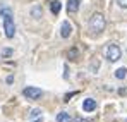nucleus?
<instances>
[{
  "mask_svg": "<svg viewBox=\"0 0 127 122\" xmlns=\"http://www.w3.org/2000/svg\"><path fill=\"white\" fill-rule=\"evenodd\" d=\"M105 26H106V21H105V16H103V14L95 12V14L91 16V19H89V29H91L93 33H101V31L105 29Z\"/></svg>",
  "mask_w": 127,
  "mask_h": 122,
  "instance_id": "obj_1",
  "label": "nucleus"
},
{
  "mask_svg": "<svg viewBox=\"0 0 127 122\" xmlns=\"http://www.w3.org/2000/svg\"><path fill=\"white\" fill-rule=\"evenodd\" d=\"M120 55H122V50L119 48V45H115V43H108L105 48V57L108 62H117L120 59Z\"/></svg>",
  "mask_w": 127,
  "mask_h": 122,
  "instance_id": "obj_2",
  "label": "nucleus"
},
{
  "mask_svg": "<svg viewBox=\"0 0 127 122\" xmlns=\"http://www.w3.org/2000/svg\"><path fill=\"white\" fill-rule=\"evenodd\" d=\"M3 31L7 38H14L16 35V24H14V17H3Z\"/></svg>",
  "mask_w": 127,
  "mask_h": 122,
  "instance_id": "obj_3",
  "label": "nucleus"
},
{
  "mask_svg": "<svg viewBox=\"0 0 127 122\" xmlns=\"http://www.w3.org/2000/svg\"><path fill=\"white\" fill-rule=\"evenodd\" d=\"M22 95L28 98V100H38V98H41L43 91L40 88H34V86H28V88H24V91H22Z\"/></svg>",
  "mask_w": 127,
  "mask_h": 122,
  "instance_id": "obj_4",
  "label": "nucleus"
},
{
  "mask_svg": "<svg viewBox=\"0 0 127 122\" xmlns=\"http://www.w3.org/2000/svg\"><path fill=\"white\" fill-rule=\"evenodd\" d=\"M70 33H72V26H70V22H69V21H64L62 26H60V36H62V38H69Z\"/></svg>",
  "mask_w": 127,
  "mask_h": 122,
  "instance_id": "obj_5",
  "label": "nucleus"
},
{
  "mask_svg": "<svg viewBox=\"0 0 127 122\" xmlns=\"http://www.w3.org/2000/svg\"><path fill=\"white\" fill-rule=\"evenodd\" d=\"M83 110H84V112H93V110H96V100L86 98L84 102H83Z\"/></svg>",
  "mask_w": 127,
  "mask_h": 122,
  "instance_id": "obj_6",
  "label": "nucleus"
},
{
  "mask_svg": "<svg viewBox=\"0 0 127 122\" xmlns=\"http://www.w3.org/2000/svg\"><path fill=\"white\" fill-rule=\"evenodd\" d=\"M79 3H81V0H69L67 2V12L69 14H76L79 10Z\"/></svg>",
  "mask_w": 127,
  "mask_h": 122,
  "instance_id": "obj_7",
  "label": "nucleus"
},
{
  "mask_svg": "<svg viewBox=\"0 0 127 122\" xmlns=\"http://www.w3.org/2000/svg\"><path fill=\"white\" fill-rule=\"evenodd\" d=\"M0 16H2V17H14V12H12V9L7 7V5H0Z\"/></svg>",
  "mask_w": 127,
  "mask_h": 122,
  "instance_id": "obj_8",
  "label": "nucleus"
},
{
  "mask_svg": "<svg viewBox=\"0 0 127 122\" xmlns=\"http://www.w3.org/2000/svg\"><path fill=\"white\" fill-rule=\"evenodd\" d=\"M31 16L34 17V19H40L43 16V9H41V5H34L33 9H31Z\"/></svg>",
  "mask_w": 127,
  "mask_h": 122,
  "instance_id": "obj_9",
  "label": "nucleus"
},
{
  "mask_svg": "<svg viewBox=\"0 0 127 122\" xmlns=\"http://www.w3.org/2000/svg\"><path fill=\"white\" fill-rule=\"evenodd\" d=\"M72 119H70V115L67 114V112H60L59 115H57V119H55V122H70Z\"/></svg>",
  "mask_w": 127,
  "mask_h": 122,
  "instance_id": "obj_10",
  "label": "nucleus"
},
{
  "mask_svg": "<svg viewBox=\"0 0 127 122\" xmlns=\"http://www.w3.org/2000/svg\"><path fill=\"white\" fill-rule=\"evenodd\" d=\"M60 7H62V3H60L59 0H53V2H52V5H50V9H52V12H53L55 16L60 12Z\"/></svg>",
  "mask_w": 127,
  "mask_h": 122,
  "instance_id": "obj_11",
  "label": "nucleus"
},
{
  "mask_svg": "<svg viewBox=\"0 0 127 122\" xmlns=\"http://www.w3.org/2000/svg\"><path fill=\"white\" fill-rule=\"evenodd\" d=\"M126 76H127V69L126 67H120V69L115 71V78H117V79H126Z\"/></svg>",
  "mask_w": 127,
  "mask_h": 122,
  "instance_id": "obj_12",
  "label": "nucleus"
},
{
  "mask_svg": "<svg viewBox=\"0 0 127 122\" xmlns=\"http://www.w3.org/2000/svg\"><path fill=\"white\" fill-rule=\"evenodd\" d=\"M40 117H41V110L40 108H33L31 114H29V119L33 121V119H40Z\"/></svg>",
  "mask_w": 127,
  "mask_h": 122,
  "instance_id": "obj_13",
  "label": "nucleus"
},
{
  "mask_svg": "<svg viewBox=\"0 0 127 122\" xmlns=\"http://www.w3.org/2000/svg\"><path fill=\"white\" fill-rule=\"evenodd\" d=\"M67 57H69V60H76V59H77V50H76V48H70Z\"/></svg>",
  "mask_w": 127,
  "mask_h": 122,
  "instance_id": "obj_14",
  "label": "nucleus"
},
{
  "mask_svg": "<svg viewBox=\"0 0 127 122\" xmlns=\"http://www.w3.org/2000/svg\"><path fill=\"white\" fill-rule=\"evenodd\" d=\"M98 67H100V62H98V60H93V64H91V71H93V72H96V71H98Z\"/></svg>",
  "mask_w": 127,
  "mask_h": 122,
  "instance_id": "obj_15",
  "label": "nucleus"
},
{
  "mask_svg": "<svg viewBox=\"0 0 127 122\" xmlns=\"http://www.w3.org/2000/svg\"><path fill=\"white\" fill-rule=\"evenodd\" d=\"M2 55H3V57H10V55H12V50H10V48H3V50H2Z\"/></svg>",
  "mask_w": 127,
  "mask_h": 122,
  "instance_id": "obj_16",
  "label": "nucleus"
},
{
  "mask_svg": "<svg viewBox=\"0 0 127 122\" xmlns=\"http://www.w3.org/2000/svg\"><path fill=\"white\" fill-rule=\"evenodd\" d=\"M117 3H119L122 9H127V0H117Z\"/></svg>",
  "mask_w": 127,
  "mask_h": 122,
  "instance_id": "obj_17",
  "label": "nucleus"
},
{
  "mask_svg": "<svg viewBox=\"0 0 127 122\" xmlns=\"http://www.w3.org/2000/svg\"><path fill=\"white\" fill-rule=\"evenodd\" d=\"M74 95H76V93H69V95H65V98H64V102H69V100H70V98H72Z\"/></svg>",
  "mask_w": 127,
  "mask_h": 122,
  "instance_id": "obj_18",
  "label": "nucleus"
},
{
  "mask_svg": "<svg viewBox=\"0 0 127 122\" xmlns=\"http://www.w3.org/2000/svg\"><path fill=\"white\" fill-rule=\"evenodd\" d=\"M77 122H89V121H88V119H81V117H79V119H77Z\"/></svg>",
  "mask_w": 127,
  "mask_h": 122,
  "instance_id": "obj_19",
  "label": "nucleus"
},
{
  "mask_svg": "<svg viewBox=\"0 0 127 122\" xmlns=\"http://www.w3.org/2000/svg\"><path fill=\"white\" fill-rule=\"evenodd\" d=\"M33 122H41V117H40V119H36V121H33Z\"/></svg>",
  "mask_w": 127,
  "mask_h": 122,
  "instance_id": "obj_20",
  "label": "nucleus"
}]
</instances>
